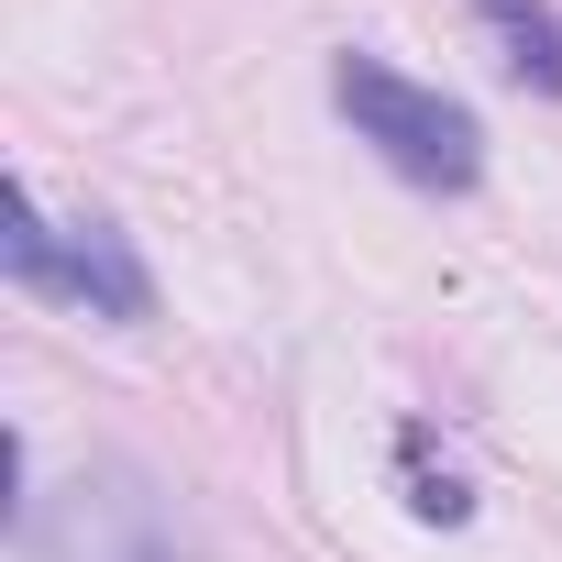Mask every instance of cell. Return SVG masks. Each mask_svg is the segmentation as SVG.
Listing matches in <instances>:
<instances>
[{
  "label": "cell",
  "mask_w": 562,
  "mask_h": 562,
  "mask_svg": "<svg viewBox=\"0 0 562 562\" xmlns=\"http://www.w3.org/2000/svg\"><path fill=\"white\" fill-rule=\"evenodd\" d=\"M331 111L353 122V144H375V166H397V177L430 188V199H463V188L485 177V122H474L452 89H430V78L364 56V45L331 56Z\"/></svg>",
  "instance_id": "obj_1"
},
{
  "label": "cell",
  "mask_w": 562,
  "mask_h": 562,
  "mask_svg": "<svg viewBox=\"0 0 562 562\" xmlns=\"http://www.w3.org/2000/svg\"><path fill=\"white\" fill-rule=\"evenodd\" d=\"M408 507H419L430 529H463V518H474V496H463V474H452V463L430 474V430H408Z\"/></svg>",
  "instance_id": "obj_6"
},
{
  "label": "cell",
  "mask_w": 562,
  "mask_h": 562,
  "mask_svg": "<svg viewBox=\"0 0 562 562\" xmlns=\"http://www.w3.org/2000/svg\"><path fill=\"white\" fill-rule=\"evenodd\" d=\"M474 23L496 34V67L540 100H562V12L551 0H474Z\"/></svg>",
  "instance_id": "obj_4"
},
{
  "label": "cell",
  "mask_w": 562,
  "mask_h": 562,
  "mask_svg": "<svg viewBox=\"0 0 562 562\" xmlns=\"http://www.w3.org/2000/svg\"><path fill=\"white\" fill-rule=\"evenodd\" d=\"M0 265H12L34 299H56V221L34 210V188H23V177L0 188Z\"/></svg>",
  "instance_id": "obj_5"
},
{
  "label": "cell",
  "mask_w": 562,
  "mask_h": 562,
  "mask_svg": "<svg viewBox=\"0 0 562 562\" xmlns=\"http://www.w3.org/2000/svg\"><path fill=\"white\" fill-rule=\"evenodd\" d=\"M56 299L89 310V321H111V331H144L155 321V276H144V254H133V232L111 210L56 221Z\"/></svg>",
  "instance_id": "obj_3"
},
{
  "label": "cell",
  "mask_w": 562,
  "mask_h": 562,
  "mask_svg": "<svg viewBox=\"0 0 562 562\" xmlns=\"http://www.w3.org/2000/svg\"><path fill=\"white\" fill-rule=\"evenodd\" d=\"M12 540H23V562H199L166 485L133 463H78L67 496H23Z\"/></svg>",
  "instance_id": "obj_2"
}]
</instances>
